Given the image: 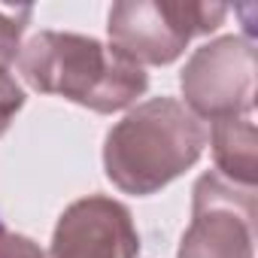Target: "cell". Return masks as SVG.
<instances>
[{
    "label": "cell",
    "instance_id": "obj_1",
    "mask_svg": "<svg viewBox=\"0 0 258 258\" xmlns=\"http://www.w3.org/2000/svg\"><path fill=\"white\" fill-rule=\"evenodd\" d=\"M207 127L185 103L152 97L115 121L103 143L106 179L124 195H155L198 164Z\"/></svg>",
    "mask_w": 258,
    "mask_h": 258
},
{
    "label": "cell",
    "instance_id": "obj_2",
    "mask_svg": "<svg viewBox=\"0 0 258 258\" xmlns=\"http://www.w3.org/2000/svg\"><path fill=\"white\" fill-rule=\"evenodd\" d=\"M19 73L34 91L58 94L94 112H118L146 88L143 67L85 34L40 31L19 52Z\"/></svg>",
    "mask_w": 258,
    "mask_h": 258
},
{
    "label": "cell",
    "instance_id": "obj_3",
    "mask_svg": "<svg viewBox=\"0 0 258 258\" xmlns=\"http://www.w3.org/2000/svg\"><path fill=\"white\" fill-rule=\"evenodd\" d=\"M228 16L225 4H173V0H121L106 19L109 49L137 67L173 64L195 37L216 31Z\"/></svg>",
    "mask_w": 258,
    "mask_h": 258
},
{
    "label": "cell",
    "instance_id": "obj_4",
    "mask_svg": "<svg viewBox=\"0 0 258 258\" xmlns=\"http://www.w3.org/2000/svg\"><path fill=\"white\" fill-rule=\"evenodd\" d=\"M179 88L185 109L198 118L252 115L255 106V46L243 37H219L201 46L182 67Z\"/></svg>",
    "mask_w": 258,
    "mask_h": 258
},
{
    "label": "cell",
    "instance_id": "obj_5",
    "mask_svg": "<svg viewBox=\"0 0 258 258\" xmlns=\"http://www.w3.org/2000/svg\"><path fill=\"white\" fill-rule=\"evenodd\" d=\"M176 258H255V188L204 173Z\"/></svg>",
    "mask_w": 258,
    "mask_h": 258
},
{
    "label": "cell",
    "instance_id": "obj_6",
    "mask_svg": "<svg viewBox=\"0 0 258 258\" xmlns=\"http://www.w3.org/2000/svg\"><path fill=\"white\" fill-rule=\"evenodd\" d=\"M140 234L124 204L88 195L73 201L52 234L49 258H137Z\"/></svg>",
    "mask_w": 258,
    "mask_h": 258
},
{
    "label": "cell",
    "instance_id": "obj_7",
    "mask_svg": "<svg viewBox=\"0 0 258 258\" xmlns=\"http://www.w3.org/2000/svg\"><path fill=\"white\" fill-rule=\"evenodd\" d=\"M213 158L219 176L234 185L255 188L258 164H255V121L252 115H234L213 121Z\"/></svg>",
    "mask_w": 258,
    "mask_h": 258
},
{
    "label": "cell",
    "instance_id": "obj_8",
    "mask_svg": "<svg viewBox=\"0 0 258 258\" xmlns=\"http://www.w3.org/2000/svg\"><path fill=\"white\" fill-rule=\"evenodd\" d=\"M31 7H0V67H7L22 52V34L31 22Z\"/></svg>",
    "mask_w": 258,
    "mask_h": 258
},
{
    "label": "cell",
    "instance_id": "obj_9",
    "mask_svg": "<svg viewBox=\"0 0 258 258\" xmlns=\"http://www.w3.org/2000/svg\"><path fill=\"white\" fill-rule=\"evenodd\" d=\"M25 106V91L22 85L16 82V76L0 67V137H4V131L10 127V121L16 118V112Z\"/></svg>",
    "mask_w": 258,
    "mask_h": 258
},
{
    "label": "cell",
    "instance_id": "obj_10",
    "mask_svg": "<svg viewBox=\"0 0 258 258\" xmlns=\"http://www.w3.org/2000/svg\"><path fill=\"white\" fill-rule=\"evenodd\" d=\"M0 258H46V255L31 237L16 234L0 222Z\"/></svg>",
    "mask_w": 258,
    "mask_h": 258
}]
</instances>
